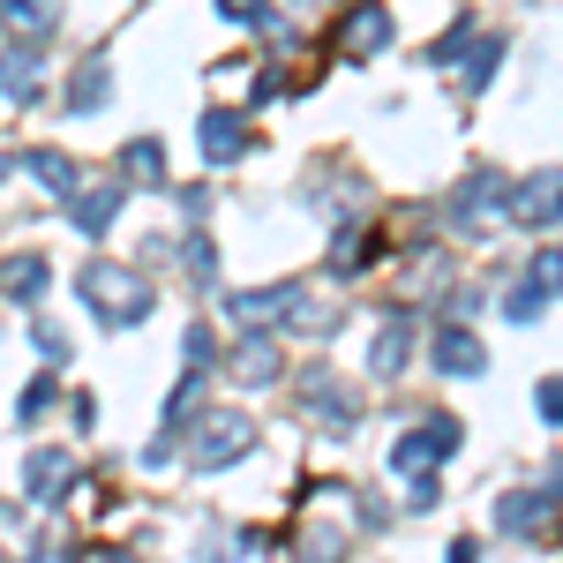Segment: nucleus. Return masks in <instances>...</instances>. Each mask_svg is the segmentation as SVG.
<instances>
[{
  "label": "nucleus",
  "mask_w": 563,
  "mask_h": 563,
  "mask_svg": "<svg viewBox=\"0 0 563 563\" xmlns=\"http://www.w3.org/2000/svg\"><path fill=\"white\" fill-rule=\"evenodd\" d=\"M406 361H413V316H390L376 331V346H368V368L376 376H406Z\"/></svg>",
  "instance_id": "9b49d317"
},
{
  "label": "nucleus",
  "mask_w": 563,
  "mask_h": 563,
  "mask_svg": "<svg viewBox=\"0 0 563 563\" xmlns=\"http://www.w3.org/2000/svg\"><path fill=\"white\" fill-rule=\"evenodd\" d=\"M294 563H346V533H339V526H316V533H308V549Z\"/></svg>",
  "instance_id": "4be33fe9"
},
{
  "label": "nucleus",
  "mask_w": 563,
  "mask_h": 563,
  "mask_svg": "<svg viewBox=\"0 0 563 563\" xmlns=\"http://www.w3.org/2000/svg\"><path fill=\"white\" fill-rule=\"evenodd\" d=\"M38 84H45V53H38V38L0 45V98H8V106H31V98H38Z\"/></svg>",
  "instance_id": "39448f33"
},
{
  "label": "nucleus",
  "mask_w": 563,
  "mask_h": 563,
  "mask_svg": "<svg viewBox=\"0 0 563 563\" xmlns=\"http://www.w3.org/2000/svg\"><path fill=\"white\" fill-rule=\"evenodd\" d=\"M121 196H129L121 180H98L90 196H68V218H76L84 233H106V225H113V211H121Z\"/></svg>",
  "instance_id": "ddd939ff"
},
{
  "label": "nucleus",
  "mask_w": 563,
  "mask_h": 563,
  "mask_svg": "<svg viewBox=\"0 0 563 563\" xmlns=\"http://www.w3.org/2000/svg\"><path fill=\"white\" fill-rule=\"evenodd\" d=\"M466 45H474V15H459V23H451V31H443V38L429 45V60H435V68H443V60H459Z\"/></svg>",
  "instance_id": "b1692460"
},
{
  "label": "nucleus",
  "mask_w": 563,
  "mask_h": 563,
  "mask_svg": "<svg viewBox=\"0 0 563 563\" xmlns=\"http://www.w3.org/2000/svg\"><path fill=\"white\" fill-rule=\"evenodd\" d=\"M121 174H135L143 188H166V174H158V135H135V143H121Z\"/></svg>",
  "instance_id": "aec40b11"
},
{
  "label": "nucleus",
  "mask_w": 563,
  "mask_h": 563,
  "mask_svg": "<svg viewBox=\"0 0 563 563\" xmlns=\"http://www.w3.org/2000/svg\"><path fill=\"white\" fill-rule=\"evenodd\" d=\"M346 45H353V53H384V45H390V15L376 8V0L346 23Z\"/></svg>",
  "instance_id": "a211bd4d"
},
{
  "label": "nucleus",
  "mask_w": 563,
  "mask_h": 563,
  "mask_svg": "<svg viewBox=\"0 0 563 563\" xmlns=\"http://www.w3.org/2000/svg\"><path fill=\"white\" fill-rule=\"evenodd\" d=\"M301 398L316 406V421H323L331 435H353V429H361V398H353L331 368H301Z\"/></svg>",
  "instance_id": "20e7f679"
},
{
  "label": "nucleus",
  "mask_w": 563,
  "mask_h": 563,
  "mask_svg": "<svg viewBox=\"0 0 563 563\" xmlns=\"http://www.w3.org/2000/svg\"><path fill=\"white\" fill-rule=\"evenodd\" d=\"M53 398H60V384H53V376H38V384L23 390V406H15V413H23V421H45V406H53Z\"/></svg>",
  "instance_id": "393cba45"
},
{
  "label": "nucleus",
  "mask_w": 563,
  "mask_h": 563,
  "mask_svg": "<svg viewBox=\"0 0 563 563\" xmlns=\"http://www.w3.org/2000/svg\"><path fill=\"white\" fill-rule=\"evenodd\" d=\"M451 451H459V421H451V413H429L421 429H406V435H398L390 466H398V474H429L435 459H451Z\"/></svg>",
  "instance_id": "7ed1b4c3"
},
{
  "label": "nucleus",
  "mask_w": 563,
  "mask_h": 563,
  "mask_svg": "<svg viewBox=\"0 0 563 563\" xmlns=\"http://www.w3.org/2000/svg\"><path fill=\"white\" fill-rule=\"evenodd\" d=\"M496 203H504V180H496V174H474L459 196H451V218H481V211H496Z\"/></svg>",
  "instance_id": "6ab92c4d"
},
{
  "label": "nucleus",
  "mask_w": 563,
  "mask_h": 563,
  "mask_svg": "<svg viewBox=\"0 0 563 563\" xmlns=\"http://www.w3.org/2000/svg\"><path fill=\"white\" fill-rule=\"evenodd\" d=\"M188 429H196V451H188L196 474H218V466H233V459L256 451V421H249V413H203V421H188Z\"/></svg>",
  "instance_id": "f257e3e1"
},
{
  "label": "nucleus",
  "mask_w": 563,
  "mask_h": 563,
  "mask_svg": "<svg viewBox=\"0 0 563 563\" xmlns=\"http://www.w3.org/2000/svg\"><path fill=\"white\" fill-rule=\"evenodd\" d=\"M549 301H556V249H541V256H533V271L511 286L504 316H511V323H533V316H549Z\"/></svg>",
  "instance_id": "423d86ee"
},
{
  "label": "nucleus",
  "mask_w": 563,
  "mask_h": 563,
  "mask_svg": "<svg viewBox=\"0 0 563 563\" xmlns=\"http://www.w3.org/2000/svg\"><path fill=\"white\" fill-rule=\"evenodd\" d=\"M496 60H504V38H474V60H466V90H488Z\"/></svg>",
  "instance_id": "5701e85b"
},
{
  "label": "nucleus",
  "mask_w": 563,
  "mask_h": 563,
  "mask_svg": "<svg viewBox=\"0 0 563 563\" xmlns=\"http://www.w3.org/2000/svg\"><path fill=\"white\" fill-rule=\"evenodd\" d=\"M504 203H511L526 225H541V233H549V225H556V174H533L526 188H511Z\"/></svg>",
  "instance_id": "4468645a"
},
{
  "label": "nucleus",
  "mask_w": 563,
  "mask_h": 563,
  "mask_svg": "<svg viewBox=\"0 0 563 563\" xmlns=\"http://www.w3.org/2000/svg\"><path fill=\"white\" fill-rule=\"evenodd\" d=\"M249 151V129H241V113H203V158L225 166V158H241Z\"/></svg>",
  "instance_id": "2eb2a0df"
},
{
  "label": "nucleus",
  "mask_w": 563,
  "mask_h": 563,
  "mask_svg": "<svg viewBox=\"0 0 563 563\" xmlns=\"http://www.w3.org/2000/svg\"><path fill=\"white\" fill-rule=\"evenodd\" d=\"M549 504H556V481H541V496L519 488V496H504V504H496V526H504L511 541H526L533 526H549Z\"/></svg>",
  "instance_id": "6e6552de"
},
{
  "label": "nucleus",
  "mask_w": 563,
  "mask_h": 563,
  "mask_svg": "<svg viewBox=\"0 0 563 563\" xmlns=\"http://www.w3.org/2000/svg\"><path fill=\"white\" fill-rule=\"evenodd\" d=\"M406 504H413V511H435V481L413 474V481H406Z\"/></svg>",
  "instance_id": "bb28decb"
},
{
  "label": "nucleus",
  "mask_w": 563,
  "mask_h": 563,
  "mask_svg": "<svg viewBox=\"0 0 563 563\" xmlns=\"http://www.w3.org/2000/svg\"><path fill=\"white\" fill-rule=\"evenodd\" d=\"M106 98H113V60L90 53L84 68H76V84H68V113H98Z\"/></svg>",
  "instance_id": "f8f14e48"
},
{
  "label": "nucleus",
  "mask_w": 563,
  "mask_h": 563,
  "mask_svg": "<svg viewBox=\"0 0 563 563\" xmlns=\"http://www.w3.org/2000/svg\"><path fill=\"white\" fill-rule=\"evenodd\" d=\"M68 481H76V459H68V451H31V481H23L31 504H60Z\"/></svg>",
  "instance_id": "9d476101"
},
{
  "label": "nucleus",
  "mask_w": 563,
  "mask_h": 563,
  "mask_svg": "<svg viewBox=\"0 0 563 563\" xmlns=\"http://www.w3.org/2000/svg\"><path fill=\"white\" fill-rule=\"evenodd\" d=\"M84 294H90V308H98V323H121V331L151 316V294L135 286L121 263H90V271H84Z\"/></svg>",
  "instance_id": "f03ea898"
},
{
  "label": "nucleus",
  "mask_w": 563,
  "mask_h": 563,
  "mask_svg": "<svg viewBox=\"0 0 563 563\" xmlns=\"http://www.w3.org/2000/svg\"><path fill=\"white\" fill-rule=\"evenodd\" d=\"M233 361H241V384H271V376H278V346H271V339H241Z\"/></svg>",
  "instance_id": "412c9836"
},
{
  "label": "nucleus",
  "mask_w": 563,
  "mask_h": 563,
  "mask_svg": "<svg viewBox=\"0 0 563 563\" xmlns=\"http://www.w3.org/2000/svg\"><path fill=\"white\" fill-rule=\"evenodd\" d=\"M0 31L8 38H53L60 31V0H0Z\"/></svg>",
  "instance_id": "1a4fd4ad"
},
{
  "label": "nucleus",
  "mask_w": 563,
  "mask_h": 563,
  "mask_svg": "<svg viewBox=\"0 0 563 563\" xmlns=\"http://www.w3.org/2000/svg\"><path fill=\"white\" fill-rule=\"evenodd\" d=\"M45 278H53V271H45V256H15V263H0V286H8L15 301H38Z\"/></svg>",
  "instance_id": "f3484780"
},
{
  "label": "nucleus",
  "mask_w": 563,
  "mask_h": 563,
  "mask_svg": "<svg viewBox=\"0 0 563 563\" xmlns=\"http://www.w3.org/2000/svg\"><path fill=\"white\" fill-rule=\"evenodd\" d=\"M38 353L53 361V368H60V361H68V331H53V323H38Z\"/></svg>",
  "instance_id": "a878e982"
},
{
  "label": "nucleus",
  "mask_w": 563,
  "mask_h": 563,
  "mask_svg": "<svg viewBox=\"0 0 563 563\" xmlns=\"http://www.w3.org/2000/svg\"><path fill=\"white\" fill-rule=\"evenodd\" d=\"M0 533H8V511H0ZM0 549H8V541H0Z\"/></svg>",
  "instance_id": "cd10ccee"
},
{
  "label": "nucleus",
  "mask_w": 563,
  "mask_h": 563,
  "mask_svg": "<svg viewBox=\"0 0 563 563\" xmlns=\"http://www.w3.org/2000/svg\"><path fill=\"white\" fill-rule=\"evenodd\" d=\"M23 166L38 174V188H45V196H60V203L76 196V158H68V151H31Z\"/></svg>",
  "instance_id": "dca6fc26"
},
{
  "label": "nucleus",
  "mask_w": 563,
  "mask_h": 563,
  "mask_svg": "<svg viewBox=\"0 0 563 563\" xmlns=\"http://www.w3.org/2000/svg\"><path fill=\"white\" fill-rule=\"evenodd\" d=\"M435 368H443V376H481V368H488V346H481L466 323H443V331H435Z\"/></svg>",
  "instance_id": "0eeeda50"
}]
</instances>
